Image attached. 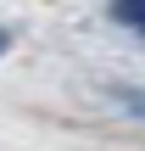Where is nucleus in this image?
<instances>
[{
  "label": "nucleus",
  "mask_w": 145,
  "mask_h": 151,
  "mask_svg": "<svg viewBox=\"0 0 145 151\" xmlns=\"http://www.w3.org/2000/svg\"><path fill=\"white\" fill-rule=\"evenodd\" d=\"M106 17H112V22H123V28H134V34H145V0H112V6H106Z\"/></svg>",
  "instance_id": "f257e3e1"
},
{
  "label": "nucleus",
  "mask_w": 145,
  "mask_h": 151,
  "mask_svg": "<svg viewBox=\"0 0 145 151\" xmlns=\"http://www.w3.org/2000/svg\"><path fill=\"white\" fill-rule=\"evenodd\" d=\"M123 106H134V118H145V90H117Z\"/></svg>",
  "instance_id": "f03ea898"
},
{
  "label": "nucleus",
  "mask_w": 145,
  "mask_h": 151,
  "mask_svg": "<svg viewBox=\"0 0 145 151\" xmlns=\"http://www.w3.org/2000/svg\"><path fill=\"white\" fill-rule=\"evenodd\" d=\"M6 45H11V34H6V28H0V56H6Z\"/></svg>",
  "instance_id": "7ed1b4c3"
}]
</instances>
